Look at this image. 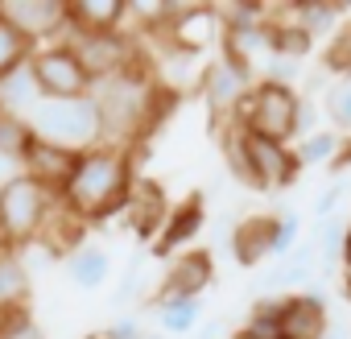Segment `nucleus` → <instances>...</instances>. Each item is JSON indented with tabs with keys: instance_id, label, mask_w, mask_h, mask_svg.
I'll return each mask as SVG.
<instances>
[{
	"instance_id": "1",
	"label": "nucleus",
	"mask_w": 351,
	"mask_h": 339,
	"mask_svg": "<svg viewBox=\"0 0 351 339\" xmlns=\"http://www.w3.org/2000/svg\"><path fill=\"white\" fill-rule=\"evenodd\" d=\"M128 187H132V157L128 149L99 145L79 153L66 187L58 191V207L83 224H108L124 215L128 207Z\"/></svg>"
},
{
	"instance_id": "2",
	"label": "nucleus",
	"mask_w": 351,
	"mask_h": 339,
	"mask_svg": "<svg viewBox=\"0 0 351 339\" xmlns=\"http://www.w3.org/2000/svg\"><path fill=\"white\" fill-rule=\"evenodd\" d=\"M169 91L157 87L153 79V62H136L104 83H91V100H95V112H99V132H104V145H116V149H128L136 137H145L161 112V100Z\"/></svg>"
},
{
	"instance_id": "3",
	"label": "nucleus",
	"mask_w": 351,
	"mask_h": 339,
	"mask_svg": "<svg viewBox=\"0 0 351 339\" xmlns=\"http://www.w3.org/2000/svg\"><path fill=\"white\" fill-rule=\"evenodd\" d=\"M54 211H58V195L34 183L29 174L0 187V248L21 253L25 244L42 240Z\"/></svg>"
},
{
	"instance_id": "4",
	"label": "nucleus",
	"mask_w": 351,
	"mask_h": 339,
	"mask_svg": "<svg viewBox=\"0 0 351 339\" xmlns=\"http://www.w3.org/2000/svg\"><path fill=\"white\" fill-rule=\"evenodd\" d=\"M29 132L38 141H50L66 153H87V149H99L104 145V132H99V112H95V100L91 95H75V100H42L38 112L25 120Z\"/></svg>"
},
{
	"instance_id": "5",
	"label": "nucleus",
	"mask_w": 351,
	"mask_h": 339,
	"mask_svg": "<svg viewBox=\"0 0 351 339\" xmlns=\"http://www.w3.org/2000/svg\"><path fill=\"white\" fill-rule=\"evenodd\" d=\"M298 104H302L298 87H281V83L256 79L252 91H248V100L236 108V120H232V124H236V128H248V132H261V137H269V141H277V145H293V141H298V137H293Z\"/></svg>"
},
{
	"instance_id": "6",
	"label": "nucleus",
	"mask_w": 351,
	"mask_h": 339,
	"mask_svg": "<svg viewBox=\"0 0 351 339\" xmlns=\"http://www.w3.org/2000/svg\"><path fill=\"white\" fill-rule=\"evenodd\" d=\"M62 42L75 50V58L83 62V71L91 75V83H104L136 62H145V50H141V38L136 34H124V30H112V34H83V30H66Z\"/></svg>"
},
{
	"instance_id": "7",
	"label": "nucleus",
	"mask_w": 351,
	"mask_h": 339,
	"mask_svg": "<svg viewBox=\"0 0 351 339\" xmlns=\"http://www.w3.org/2000/svg\"><path fill=\"white\" fill-rule=\"evenodd\" d=\"M38 87L46 100H75V95H91V75L83 71V62L75 58V50L66 42H50L38 46L29 58Z\"/></svg>"
},
{
	"instance_id": "8",
	"label": "nucleus",
	"mask_w": 351,
	"mask_h": 339,
	"mask_svg": "<svg viewBox=\"0 0 351 339\" xmlns=\"http://www.w3.org/2000/svg\"><path fill=\"white\" fill-rule=\"evenodd\" d=\"M219 38H223V25H219V9L215 5H173V17L157 34L161 46H173V50L195 54V58L203 50H211Z\"/></svg>"
},
{
	"instance_id": "9",
	"label": "nucleus",
	"mask_w": 351,
	"mask_h": 339,
	"mask_svg": "<svg viewBox=\"0 0 351 339\" xmlns=\"http://www.w3.org/2000/svg\"><path fill=\"white\" fill-rule=\"evenodd\" d=\"M0 21H9L34 46H50L66 34V0H0Z\"/></svg>"
},
{
	"instance_id": "10",
	"label": "nucleus",
	"mask_w": 351,
	"mask_h": 339,
	"mask_svg": "<svg viewBox=\"0 0 351 339\" xmlns=\"http://www.w3.org/2000/svg\"><path fill=\"white\" fill-rule=\"evenodd\" d=\"M240 145H244V157L252 165L261 191H285V187L298 183L302 165H298L289 145H277V141H269L261 132H248V128H240Z\"/></svg>"
},
{
	"instance_id": "11",
	"label": "nucleus",
	"mask_w": 351,
	"mask_h": 339,
	"mask_svg": "<svg viewBox=\"0 0 351 339\" xmlns=\"http://www.w3.org/2000/svg\"><path fill=\"white\" fill-rule=\"evenodd\" d=\"M215 281V253L211 248H186L169 261L161 273L157 290L149 302H169V298H203V290Z\"/></svg>"
},
{
	"instance_id": "12",
	"label": "nucleus",
	"mask_w": 351,
	"mask_h": 339,
	"mask_svg": "<svg viewBox=\"0 0 351 339\" xmlns=\"http://www.w3.org/2000/svg\"><path fill=\"white\" fill-rule=\"evenodd\" d=\"M203 224H207V199H203L199 191H191L186 199H178V203L169 207L161 232H157L153 244H149V253H153V257H173V253L191 248V244L199 240Z\"/></svg>"
},
{
	"instance_id": "13",
	"label": "nucleus",
	"mask_w": 351,
	"mask_h": 339,
	"mask_svg": "<svg viewBox=\"0 0 351 339\" xmlns=\"http://www.w3.org/2000/svg\"><path fill=\"white\" fill-rule=\"evenodd\" d=\"M252 75H244V71H236L232 62H223V58H215V62H207L203 67V75H199V91H203V100H207V108H211V116L215 120H236V108L248 100V91H252Z\"/></svg>"
},
{
	"instance_id": "14",
	"label": "nucleus",
	"mask_w": 351,
	"mask_h": 339,
	"mask_svg": "<svg viewBox=\"0 0 351 339\" xmlns=\"http://www.w3.org/2000/svg\"><path fill=\"white\" fill-rule=\"evenodd\" d=\"M330 331V310L322 290H298L281 298V339H322Z\"/></svg>"
},
{
	"instance_id": "15",
	"label": "nucleus",
	"mask_w": 351,
	"mask_h": 339,
	"mask_svg": "<svg viewBox=\"0 0 351 339\" xmlns=\"http://www.w3.org/2000/svg\"><path fill=\"white\" fill-rule=\"evenodd\" d=\"M165 215H169V207H165V191H161V183H157V178H136V174H132L128 207H124V220H128L132 236L145 240V244H153V236L161 232Z\"/></svg>"
},
{
	"instance_id": "16",
	"label": "nucleus",
	"mask_w": 351,
	"mask_h": 339,
	"mask_svg": "<svg viewBox=\"0 0 351 339\" xmlns=\"http://www.w3.org/2000/svg\"><path fill=\"white\" fill-rule=\"evenodd\" d=\"M75 161H79V153H66V149H58V145H50V141H38V137L29 132V141H25V149H21V174H29L34 183H42L46 191L58 195V191L66 187V178H71Z\"/></svg>"
},
{
	"instance_id": "17",
	"label": "nucleus",
	"mask_w": 351,
	"mask_h": 339,
	"mask_svg": "<svg viewBox=\"0 0 351 339\" xmlns=\"http://www.w3.org/2000/svg\"><path fill=\"white\" fill-rule=\"evenodd\" d=\"M273 232H277V215H248L228 232V248L232 261L240 269H256L261 261H273Z\"/></svg>"
},
{
	"instance_id": "18",
	"label": "nucleus",
	"mask_w": 351,
	"mask_h": 339,
	"mask_svg": "<svg viewBox=\"0 0 351 339\" xmlns=\"http://www.w3.org/2000/svg\"><path fill=\"white\" fill-rule=\"evenodd\" d=\"M314 265H318V248H314V240H298V248H293L289 257H281V265H273V269L261 277V290H265V294H277V298L298 294V290L310 285Z\"/></svg>"
},
{
	"instance_id": "19",
	"label": "nucleus",
	"mask_w": 351,
	"mask_h": 339,
	"mask_svg": "<svg viewBox=\"0 0 351 339\" xmlns=\"http://www.w3.org/2000/svg\"><path fill=\"white\" fill-rule=\"evenodd\" d=\"M219 46H223V62H232L236 71H244V75H252L256 79V67H265L273 54H269V38H265V25H248V30H223V38H219Z\"/></svg>"
},
{
	"instance_id": "20",
	"label": "nucleus",
	"mask_w": 351,
	"mask_h": 339,
	"mask_svg": "<svg viewBox=\"0 0 351 339\" xmlns=\"http://www.w3.org/2000/svg\"><path fill=\"white\" fill-rule=\"evenodd\" d=\"M42 100H46V95H42L38 75H34L29 62L17 67V71H9V75H0V112H5V116H13V120L25 124V120L38 112Z\"/></svg>"
},
{
	"instance_id": "21",
	"label": "nucleus",
	"mask_w": 351,
	"mask_h": 339,
	"mask_svg": "<svg viewBox=\"0 0 351 339\" xmlns=\"http://www.w3.org/2000/svg\"><path fill=\"white\" fill-rule=\"evenodd\" d=\"M128 21L124 0H66V30L83 34H112Z\"/></svg>"
},
{
	"instance_id": "22",
	"label": "nucleus",
	"mask_w": 351,
	"mask_h": 339,
	"mask_svg": "<svg viewBox=\"0 0 351 339\" xmlns=\"http://www.w3.org/2000/svg\"><path fill=\"white\" fill-rule=\"evenodd\" d=\"M29 294H34V273L25 269L21 253L0 248V314L29 306Z\"/></svg>"
},
{
	"instance_id": "23",
	"label": "nucleus",
	"mask_w": 351,
	"mask_h": 339,
	"mask_svg": "<svg viewBox=\"0 0 351 339\" xmlns=\"http://www.w3.org/2000/svg\"><path fill=\"white\" fill-rule=\"evenodd\" d=\"M269 13L289 21V25H298V30H306L314 42L318 38H335L339 17H343L339 5H322V0H310V5H285V9H269Z\"/></svg>"
},
{
	"instance_id": "24",
	"label": "nucleus",
	"mask_w": 351,
	"mask_h": 339,
	"mask_svg": "<svg viewBox=\"0 0 351 339\" xmlns=\"http://www.w3.org/2000/svg\"><path fill=\"white\" fill-rule=\"evenodd\" d=\"M62 265H66V277H71L79 290H99V285H108V277H112V257H108V248H99V244L75 248Z\"/></svg>"
},
{
	"instance_id": "25",
	"label": "nucleus",
	"mask_w": 351,
	"mask_h": 339,
	"mask_svg": "<svg viewBox=\"0 0 351 339\" xmlns=\"http://www.w3.org/2000/svg\"><path fill=\"white\" fill-rule=\"evenodd\" d=\"M157 314V331L161 335H195L199 318H203V298H169V302H149Z\"/></svg>"
},
{
	"instance_id": "26",
	"label": "nucleus",
	"mask_w": 351,
	"mask_h": 339,
	"mask_svg": "<svg viewBox=\"0 0 351 339\" xmlns=\"http://www.w3.org/2000/svg\"><path fill=\"white\" fill-rule=\"evenodd\" d=\"M265 38H269V54H273V58L302 62V58L314 50V38H310L306 30H298V25L273 17V13H269V21H265Z\"/></svg>"
},
{
	"instance_id": "27",
	"label": "nucleus",
	"mask_w": 351,
	"mask_h": 339,
	"mask_svg": "<svg viewBox=\"0 0 351 339\" xmlns=\"http://www.w3.org/2000/svg\"><path fill=\"white\" fill-rule=\"evenodd\" d=\"M339 145H343V132H330V128H318V132H310V137H302V141H293L289 149H293V157H298V165L306 170V165H330V161H335V153H339Z\"/></svg>"
},
{
	"instance_id": "28",
	"label": "nucleus",
	"mask_w": 351,
	"mask_h": 339,
	"mask_svg": "<svg viewBox=\"0 0 351 339\" xmlns=\"http://www.w3.org/2000/svg\"><path fill=\"white\" fill-rule=\"evenodd\" d=\"M244 331H252L256 339H281V298H277V294L256 298L252 310H248Z\"/></svg>"
},
{
	"instance_id": "29",
	"label": "nucleus",
	"mask_w": 351,
	"mask_h": 339,
	"mask_svg": "<svg viewBox=\"0 0 351 339\" xmlns=\"http://www.w3.org/2000/svg\"><path fill=\"white\" fill-rule=\"evenodd\" d=\"M34 50H38V46H34L25 34H17L9 21H0V75L25 67V62L34 58Z\"/></svg>"
},
{
	"instance_id": "30",
	"label": "nucleus",
	"mask_w": 351,
	"mask_h": 339,
	"mask_svg": "<svg viewBox=\"0 0 351 339\" xmlns=\"http://www.w3.org/2000/svg\"><path fill=\"white\" fill-rule=\"evenodd\" d=\"M223 161H228V174H232L236 183H244L248 191H261L252 165H248V157H244V145H240V128H236V124L223 132Z\"/></svg>"
},
{
	"instance_id": "31",
	"label": "nucleus",
	"mask_w": 351,
	"mask_h": 339,
	"mask_svg": "<svg viewBox=\"0 0 351 339\" xmlns=\"http://www.w3.org/2000/svg\"><path fill=\"white\" fill-rule=\"evenodd\" d=\"M322 67H326V75H347V79H351V21L339 25L335 38L326 42V50H322Z\"/></svg>"
},
{
	"instance_id": "32",
	"label": "nucleus",
	"mask_w": 351,
	"mask_h": 339,
	"mask_svg": "<svg viewBox=\"0 0 351 339\" xmlns=\"http://www.w3.org/2000/svg\"><path fill=\"white\" fill-rule=\"evenodd\" d=\"M0 339H46V331L34 318V310L21 306V310H5V314H0Z\"/></svg>"
},
{
	"instance_id": "33",
	"label": "nucleus",
	"mask_w": 351,
	"mask_h": 339,
	"mask_svg": "<svg viewBox=\"0 0 351 339\" xmlns=\"http://www.w3.org/2000/svg\"><path fill=\"white\" fill-rule=\"evenodd\" d=\"M343 236H347V224L335 215V220H322L318 228H314V248H318V261L322 265H330L339 253H343Z\"/></svg>"
},
{
	"instance_id": "34",
	"label": "nucleus",
	"mask_w": 351,
	"mask_h": 339,
	"mask_svg": "<svg viewBox=\"0 0 351 339\" xmlns=\"http://www.w3.org/2000/svg\"><path fill=\"white\" fill-rule=\"evenodd\" d=\"M322 112H326V120H330L335 128H343V132L351 137V79H343L339 87H330V91H326Z\"/></svg>"
},
{
	"instance_id": "35",
	"label": "nucleus",
	"mask_w": 351,
	"mask_h": 339,
	"mask_svg": "<svg viewBox=\"0 0 351 339\" xmlns=\"http://www.w3.org/2000/svg\"><path fill=\"white\" fill-rule=\"evenodd\" d=\"M298 236H302V215L298 211H281L277 215V232H273V257H289L298 248Z\"/></svg>"
},
{
	"instance_id": "36",
	"label": "nucleus",
	"mask_w": 351,
	"mask_h": 339,
	"mask_svg": "<svg viewBox=\"0 0 351 339\" xmlns=\"http://www.w3.org/2000/svg\"><path fill=\"white\" fill-rule=\"evenodd\" d=\"M25 141H29V124H21V120H13V116L0 112V153H9V157L21 161Z\"/></svg>"
},
{
	"instance_id": "37",
	"label": "nucleus",
	"mask_w": 351,
	"mask_h": 339,
	"mask_svg": "<svg viewBox=\"0 0 351 339\" xmlns=\"http://www.w3.org/2000/svg\"><path fill=\"white\" fill-rule=\"evenodd\" d=\"M343 195H347V183H330V187L314 199V207H310V211H314V220H318V224H322V220H335V215H339Z\"/></svg>"
},
{
	"instance_id": "38",
	"label": "nucleus",
	"mask_w": 351,
	"mask_h": 339,
	"mask_svg": "<svg viewBox=\"0 0 351 339\" xmlns=\"http://www.w3.org/2000/svg\"><path fill=\"white\" fill-rule=\"evenodd\" d=\"M302 75V67L298 62H289V58H269V67H265V83H281V87H293V79Z\"/></svg>"
},
{
	"instance_id": "39",
	"label": "nucleus",
	"mask_w": 351,
	"mask_h": 339,
	"mask_svg": "<svg viewBox=\"0 0 351 339\" xmlns=\"http://www.w3.org/2000/svg\"><path fill=\"white\" fill-rule=\"evenodd\" d=\"M314 120H318V108H314V100H306V95H302V104H298V124H293V137L302 141V137L318 132V128H314Z\"/></svg>"
},
{
	"instance_id": "40",
	"label": "nucleus",
	"mask_w": 351,
	"mask_h": 339,
	"mask_svg": "<svg viewBox=\"0 0 351 339\" xmlns=\"http://www.w3.org/2000/svg\"><path fill=\"white\" fill-rule=\"evenodd\" d=\"M108 339H145V327H141V318L124 314V318H116L108 327Z\"/></svg>"
},
{
	"instance_id": "41",
	"label": "nucleus",
	"mask_w": 351,
	"mask_h": 339,
	"mask_svg": "<svg viewBox=\"0 0 351 339\" xmlns=\"http://www.w3.org/2000/svg\"><path fill=\"white\" fill-rule=\"evenodd\" d=\"M141 290V269H124V277H120V285H116V298L112 302H132V294Z\"/></svg>"
},
{
	"instance_id": "42",
	"label": "nucleus",
	"mask_w": 351,
	"mask_h": 339,
	"mask_svg": "<svg viewBox=\"0 0 351 339\" xmlns=\"http://www.w3.org/2000/svg\"><path fill=\"white\" fill-rule=\"evenodd\" d=\"M13 178H21V161L9 157V153H0V187H9Z\"/></svg>"
},
{
	"instance_id": "43",
	"label": "nucleus",
	"mask_w": 351,
	"mask_h": 339,
	"mask_svg": "<svg viewBox=\"0 0 351 339\" xmlns=\"http://www.w3.org/2000/svg\"><path fill=\"white\" fill-rule=\"evenodd\" d=\"M223 331H228V323H223V318H207V323H199L195 339H223Z\"/></svg>"
},
{
	"instance_id": "44",
	"label": "nucleus",
	"mask_w": 351,
	"mask_h": 339,
	"mask_svg": "<svg viewBox=\"0 0 351 339\" xmlns=\"http://www.w3.org/2000/svg\"><path fill=\"white\" fill-rule=\"evenodd\" d=\"M343 265H347V277H351V224H347V236H343Z\"/></svg>"
},
{
	"instance_id": "45",
	"label": "nucleus",
	"mask_w": 351,
	"mask_h": 339,
	"mask_svg": "<svg viewBox=\"0 0 351 339\" xmlns=\"http://www.w3.org/2000/svg\"><path fill=\"white\" fill-rule=\"evenodd\" d=\"M322 339H351V331H347V327H330Z\"/></svg>"
},
{
	"instance_id": "46",
	"label": "nucleus",
	"mask_w": 351,
	"mask_h": 339,
	"mask_svg": "<svg viewBox=\"0 0 351 339\" xmlns=\"http://www.w3.org/2000/svg\"><path fill=\"white\" fill-rule=\"evenodd\" d=\"M228 339H256V335H252V331H244V327H240V331H232V335H228Z\"/></svg>"
},
{
	"instance_id": "47",
	"label": "nucleus",
	"mask_w": 351,
	"mask_h": 339,
	"mask_svg": "<svg viewBox=\"0 0 351 339\" xmlns=\"http://www.w3.org/2000/svg\"><path fill=\"white\" fill-rule=\"evenodd\" d=\"M83 339H108V331H87Z\"/></svg>"
},
{
	"instance_id": "48",
	"label": "nucleus",
	"mask_w": 351,
	"mask_h": 339,
	"mask_svg": "<svg viewBox=\"0 0 351 339\" xmlns=\"http://www.w3.org/2000/svg\"><path fill=\"white\" fill-rule=\"evenodd\" d=\"M145 339H169V335H161V331H145Z\"/></svg>"
},
{
	"instance_id": "49",
	"label": "nucleus",
	"mask_w": 351,
	"mask_h": 339,
	"mask_svg": "<svg viewBox=\"0 0 351 339\" xmlns=\"http://www.w3.org/2000/svg\"><path fill=\"white\" fill-rule=\"evenodd\" d=\"M347 302H351V277H347Z\"/></svg>"
}]
</instances>
